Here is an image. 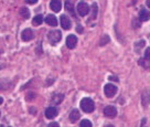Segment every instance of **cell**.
<instances>
[{"label": "cell", "mask_w": 150, "mask_h": 127, "mask_svg": "<svg viewBox=\"0 0 150 127\" xmlns=\"http://www.w3.org/2000/svg\"><path fill=\"white\" fill-rule=\"evenodd\" d=\"M81 107H82V109L84 111L85 113H92L94 111L95 105H94V102L92 99H88V97H85L81 102Z\"/></svg>", "instance_id": "1"}, {"label": "cell", "mask_w": 150, "mask_h": 127, "mask_svg": "<svg viewBox=\"0 0 150 127\" xmlns=\"http://www.w3.org/2000/svg\"><path fill=\"white\" fill-rule=\"evenodd\" d=\"M47 38L50 40L51 44H56L57 42H60V40L62 39V33L59 30H54V31H50L47 34Z\"/></svg>", "instance_id": "2"}, {"label": "cell", "mask_w": 150, "mask_h": 127, "mask_svg": "<svg viewBox=\"0 0 150 127\" xmlns=\"http://www.w3.org/2000/svg\"><path fill=\"white\" fill-rule=\"evenodd\" d=\"M117 92V86H115L114 84H106L104 87V93L107 97H112Z\"/></svg>", "instance_id": "3"}, {"label": "cell", "mask_w": 150, "mask_h": 127, "mask_svg": "<svg viewBox=\"0 0 150 127\" xmlns=\"http://www.w3.org/2000/svg\"><path fill=\"white\" fill-rule=\"evenodd\" d=\"M34 38V33L31 29H24L22 33H21V39L23 40L24 42H28L30 40H32Z\"/></svg>", "instance_id": "4"}, {"label": "cell", "mask_w": 150, "mask_h": 127, "mask_svg": "<svg viewBox=\"0 0 150 127\" xmlns=\"http://www.w3.org/2000/svg\"><path fill=\"white\" fill-rule=\"evenodd\" d=\"M104 115L108 118H114L117 115V109L114 106H106L104 108Z\"/></svg>", "instance_id": "5"}, {"label": "cell", "mask_w": 150, "mask_h": 127, "mask_svg": "<svg viewBox=\"0 0 150 127\" xmlns=\"http://www.w3.org/2000/svg\"><path fill=\"white\" fill-rule=\"evenodd\" d=\"M89 11V7L87 6V4L86 2H80L79 5H77V12H79V14L80 16H86V14L88 13Z\"/></svg>", "instance_id": "6"}, {"label": "cell", "mask_w": 150, "mask_h": 127, "mask_svg": "<svg viewBox=\"0 0 150 127\" xmlns=\"http://www.w3.org/2000/svg\"><path fill=\"white\" fill-rule=\"evenodd\" d=\"M149 103H150V91L144 89L142 93H141V104H142L145 107H147Z\"/></svg>", "instance_id": "7"}, {"label": "cell", "mask_w": 150, "mask_h": 127, "mask_svg": "<svg viewBox=\"0 0 150 127\" xmlns=\"http://www.w3.org/2000/svg\"><path fill=\"white\" fill-rule=\"evenodd\" d=\"M77 44V38L75 37L74 34H71L66 38V47L69 49H74Z\"/></svg>", "instance_id": "8"}, {"label": "cell", "mask_w": 150, "mask_h": 127, "mask_svg": "<svg viewBox=\"0 0 150 127\" xmlns=\"http://www.w3.org/2000/svg\"><path fill=\"white\" fill-rule=\"evenodd\" d=\"M57 116V109L55 107H49L45 109V117L49 119H53Z\"/></svg>", "instance_id": "9"}, {"label": "cell", "mask_w": 150, "mask_h": 127, "mask_svg": "<svg viewBox=\"0 0 150 127\" xmlns=\"http://www.w3.org/2000/svg\"><path fill=\"white\" fill-rule=\"evenodd\" d=\"M50 8H51L54 12H59L62 8V4L60 0H51L50 2Z\"/></svg>", "instance_id": "10"}, {"label": "cell", "mask_w": 150, "mask_h": 127, "mask_svg": "<svg viewBox=\"0 0 150 127\" xmlns=\"http://www.w3.org/2000/svg\"><path fill=\"white\" fill-rule=\"evenodd\" d=\"M61 27L64 30H69L71 28V21L67 18V16H61Z\"/></svg>", "instance_id": "11"}, {"label": "cell", "mask_w": 150, "mask_h": 127, "mask_svg": "<svg viewBox=\"0 0 150 127\" xmlns=\"http://www.w3.org/2000/svg\"><path fill=\"white\" fill-rule=\"evenodd\" d=\"M45 22L47 24L51 26V27H56L57 26V19L55 18V16L53 14H49L47 18H45Z\"/></svg>", "instance_id": "12"}, {"label": "cell", "mask_w": 150, "mask_h": 127, "mask_svg": "<svg viewBox=\"0 0 150 127\" xmlns=\"http://www.w3.org/2000/svg\"><path fill=\"white\" fill-rule=\"evenodd\" d=\"M150 19V12L146 9H141L139 12V20L140 21H148Z\"/></svg>", "instance_id": "13"}, {"label": "cell", "mask_w": 150, "mask_h": 127, "mask_svg": "<svg viewBox=\"0 0 150 127\" xmlns=\"http://www.w3.org/2000/svg\"><path fill=\"white\" fill-rule=\"evenodd\" d=\"M80 116H81V114H80V112H79V109H73L70 114V121L72 123L77 122V121L80 119Z\"/></svg>", "instance_id": "14"}, {"label": "cell", "mask_w": 150, "mask_h": 127, "mask_svg": "<svg viewBox=\"0 0 150 127\" xmlns=\"http://www.w3.org/2000/svg\"><path fill=\"white\" fill-rule=\"evenodd\" d=\"M19 12H20V16H21L23 19L27 20V19H29V18H30V10H29L27 7H22V8L20 9V11H19Z\"/></svg>", "instance_id": "15"}, {"label": "cell", "mask_w": 150, "mask_h": 127, "mask_svg": "<svg viewBox=\"0 0 150 127\" xmlns=\"http://www.w3.org/2000/svg\"><path fill=\"white\" fill-rule=\"evenodd\" d=\"M42 22H43V16L42 14H38V16H35L32 20V23L34 24V26H40Z\"/></svg>", "instance_id": "16"}, {"label": "cell", "mask_w": 150, "mask_h": 127, "mask_svg": "<svg viewBox=\"0 0 150 127\" xmlns=\"http://www.w3.org/2000/svg\"><path fill=\"white\" fill-rule=\"evenodd\" d=\"M63 94H56V95H54L53 97H52V102L54 104H60L63 101Z\"/></svg>", "instance_id": "17"}, {"label": "cell", "mask_w": 150, "mask_h": 127, "mask_svg": "<svg viewBox=\"0 0 150 127\" xmlns=\"http://www.w3.org/2000/svg\"><path fill=\"white\" fill-rule=\"evenodd\" d=\"M65 8L69 12H71V13L74 16V8H73V2H72V1H70V0H67V1H66Z\"/></svg>", "instance_id": "18"}, {"label": "cell", "mask_w": 150, "mask_h": 127, "mask_svg": "<svg viewBox=\"0 0 150 127\" xmlns=\"http://www.w3.org/2000/svg\"><path fill=\"white\" fill-rule=\"evenodd\" d=\"M81 127H92V123H91V121H88V119H83L82 122H81Z\"/></svg>", "instance_id": "19"}, {"label": "cell", "mask_w": 150, "mask_h": 127, "mask_svg": "<svg viewBox=\"0 0 150 127\" xmlns=\"http://www.w3.org/2000/svg\"><path fill=\"white\" fill-rule=\"evenodd\" d=\"M108 42H109V37L108 35H104L103 38L100 39V41H99V45H105Z\"/></svg>", "instance_id": "20"}, {"label": "cell", "mask_w": 150, "mask_h": 127, "mask_svg": "<svg viewBox=\"0 0 150 127\" xmlns=\"http://www.w3.org/2000/svg\"><path fill=\"white\" fill-rule=\"evenodd\" d=\"M96 17H97V5L96 4H94L93 5V12H92V17H91V19H96Z\"/></svg>", "instance_id": "21"}, {"label": "cell", "mask_w": 150, "mask_h": 127, "mask_svg": "<svg viewBox=\"0 0 150 127\" xmlns=\"http://www.w3.org/2000/svg\"><path fill=\"white\" fill-rule=\"evenodd\" d=\"M142 47H145V41H144V40L138 41V43H136V50L138 48H142Z\"/></svg>", "instance_id": "22"}, {"label": "cell", "mask_w": 150, "mask_h": 127, "mask_svg": "<svg viewBox=\"0 0 150 127\" xmlns=\"http://www.w3.org/2000/svg\"><path fill=\"white\" fill-rule=\"evenodd\" d=\"M145 59L150 61V49H147L146 50V54H145Z\"/></svg>", "instance_id": "23"}, {"label": "cell", "mask_w": 150, "mask_h": 127, "mask_svg": "<svg viewBox=\"0 0 150 127\" xmlns=\"http://www.w3.org/2000/svg\"><path fill=\"white\" fill-rule=\"evenodd\" d=\"M28 4H30V5H34V4H37L38 0H25Z\"/></svg>", "instance_id": "24"}, {"label": "cell", "mask_w": 150, "mask_h": 127, "mask_svg": "<svg viewBox=\"0 0 150 127\" xmlns=\"http://www.w3.org/2000/svg\"><path fill=\"white\" fill-rule=\"evenodd\" d=\"M134 27H135V28H138V27H139V22H138L137 20H134Z\"/></svg>", "instance_id": "25"}, {"label": "cell", "mask_w": 150, "mask_h": 127, "mask_svg": "<svg viewBox=\"0 0 150 127\" xmlns=\"http://www.w3.org/2000/svg\"><path fill=\"white\" fill-rule=\"evenodd\" d=\"M76 31H77V32H83V28H82L81 26H79V27L76 28Z\"/></svg>", "instance_id": "26"}, {"label": "cell", "mask_w": 150, "mask_h": 127, "mask_svg": "<svg viewBox=\"0 0 150 127\" xmlns=\"http://www.w3.org/2000/svg\"><path fill=\"white\" fill-rule=\"evenodd\" d=\"M49 126H50V127H52V126L59 127V124H57V123H51V124H49Z\"/></svg>", "instance_id": "27"}, {"label": "cell", "mask_w": 150, "mask_h": 127, "mask_svg": "<svg viewBox=\"0 0 150 127\" xmlns=\"http://www.w3.org/2000/svg\"><path fill=\"white\" fill-rule=\"evenodd\" d=\"M109 80H110V81H116V82H117L118 79H117V77H115V76H110V77H109Z\"/></svg>", "instance_id": "28"}, {"label": "cell", "mask_w": 150, "mask_h": 127, "mask_svg": "<svg viewBox=\"0 0 150 127\" xmlns=\"http://www.w3.org/2000/svg\"><path fill=\"white\" fill-rule=\"evenodd\" d=\"M4 103V99H2V97H1V96H0V105H1V104Z\"/></svg>", "instance_id": "29"}, {"label": "cell", "mask_w": 150, "mask_h": 127, "mask_svg": "<svg viewBox=\"0 0 150 127\" xmlns=\"http://www.w3.org/2000/svg\"><path fill=\"white\" fill-rule=\"evenodd\" d=\"M147 6L150 8V0H147Z\"/></svg>", "instance_id": "30"}, {"label": "cell", "mask_w": 150, "mask_h": 127, "mask_svg": "<svg viewBox=\"0 0 150 127\" xmlns=\"http://www.w3.org/2000/svg\"><path fill=\"white\" fill-rule=\"evenodd\" d=\"M145 123H146V118H144V119H142V123H141V125H145Z\"/></svg>", "instance_id": "31"}]
</instances>
